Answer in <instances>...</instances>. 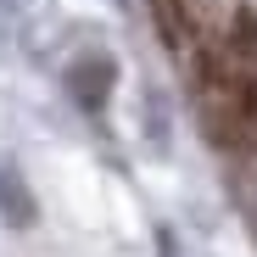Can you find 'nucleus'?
Listing matches in <instances>:
<instances>
[{"label": "nucleus", "instance_id": "f257e3e1", "mask_svg": "<svg viewBox=\"0 0 257 257\" xmlns=\"http://www.w3.org/2000/svg\"><path fill=\"white\" fill-rule=\"evenodd\" d=\"M106 73H112V62H78V67H73V78H78V90H84L90 106L106 95Z\"/></svg>", "mask_w": 257, "mask_h": 257}, {"label": "nucleus", "instance_id": "f03ea898", "mask_svg": "<svg viewBox=\"0 0 257 257\" xmlns=\"http://www.w3.org/2000/svg\"><path fill=\"white\" fill-rule=\"evenodd\" d=\"M0 201L12 207V218H17V224H28V218H34V201L17 190V179H12V174H0Z\"/></svg>", "mask_w": 257, "mask_h": 257}]
</instances>
